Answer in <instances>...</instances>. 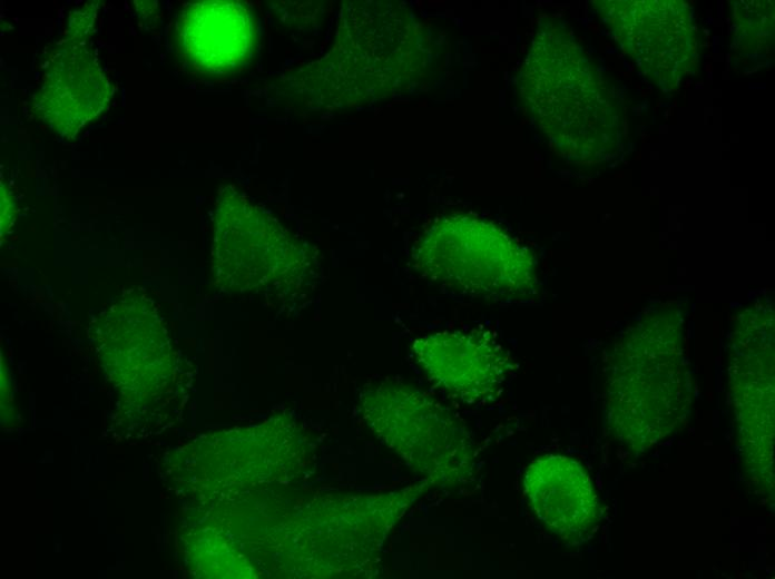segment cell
I'll use <instances>...</instances> for the list:
<instances>
[{"instance_id": "cell-1", "label": "cell", "mask_w": 775, "mask_h": 579, "mask_svg": "<svg viewBox=\"0 0 775 579\" xmlns=\"http://www.w3.org/2000/svg\"><path fill=\"white\" fill-rule=\"evenodd\" d=\"M412 264L435 287L490 303L526 298L536 283L529 248L500 224L471 213L428 222L414 242Z\"/></svg>"}, {"instance_id": "cell-2", "label": "cell", "mask_w": 775, "mask_h": 579, "mask_svg": "<svg viewBox=\"0 0 775 579\" xmlns=\"http://www.w3.org/2000/svg\"><path fill=\"white\" fill-rule=\"evenodd\" d=\"M213 278L233 294L295 298L316 282V255L273 216L226 188L215 212Z\"/></svg>"}, {"instance_id": "cell-3", "label": "cell", "mask_w": 775, "mask_h": 579, "mask_svg": "<svg viewBox=\"0 0 775 579\" xmlns=\"http://www.w3.org/2000/svg\"><path fill=\"white\" fill-rule=\"evenodd\" d=\"M361 406L375 434L430 484L453 490L473 481L479 445L450 406L396 379L365 385Z\"/></svg>"}, {"instance_id": "cell-4", "label": "cell", "mask_w": 775, "mask_h": 579, "mask_svg": "<svg viewBox=\"0 0 775 579\" xmlns=\"http://www.w3.org/2000/svg\"><path fill=\"white\" fill-rule=\"evenodd\" d=\"M522 77L534 119L570 157H597L612 146L618 118L610 91L572 41L557 35L540 39Z\"/></svg>"}, {"instance_id": "cell-5", "label": "cell", "mask_w": 775, "mask_h": 579, "mask_svg": "<svg viewBox=\"0 0 775 579\" xmlns=\"http://www.w3.org/2000/svg\"><path fill=\"white\" fill-rule=\"evenodd\" d=\"M412 356L433 389L467 405L496 400L511 370L508 352L487 330H445L416 337Z\"/></svg>"}, {"instance_id": "cell-6", "label": "cell", "mask_w": 775, "mask_h": 579, "mask_svg": "<svg viewBox=\"0 0 775 579\" xmlns=\"http://www.w3.org/2000/svg\"><path fill=\"white\" fill-rule=\"evenodd\" d=\"M531 512L569 546L588 541L601 520V504L591 479L577 460L561 454L534 459L523 475Z\"/></svg>"}, {"instance_id": "cell-7", "label": "cell", "mask_w": 775, "mask_h": 579, "mask_svg": "<svg viewBox=\"0 0 775 579\" xmlns=\"http://www.w3.org/2000/svg\"><path fill=\"white\" fill-rule=\"evenodd\" d=\"M610 26L646 73L674 84L695 51L690 17L675 2H626L607 12Z\"/></svg>"}, {"instance_id": "cell-8", "label": "cell", "mask_w": 775, "mask_h": 579, "mask_svg": "<svg viewBox=\"0 0 775 579\" xmlns=\"http://www.w3.org/2000/svg\"><path fill=\"white\" fill-rule=\"evenodd\" d=\"M51 58L36 104L57 130L75 134L104 109L109 87L84 45L70 43Z\"/></svg>"}, {"instance_id": "cell-9", "label": "cell", "mask_w": 775, "mask_h": 579, "mask_svg": "<svg viewBox=\"0 0 775 579\" xmlns=\"http://www.w3.org/2000/svg\"><path fill=\"white\" fill-rule=\"evenodd\" d=\"M249 10L234 1L188 6L179 20L178 39L186 58L205 72H227L244 63L253 48Z\"/></svg>"}]
</instances>
